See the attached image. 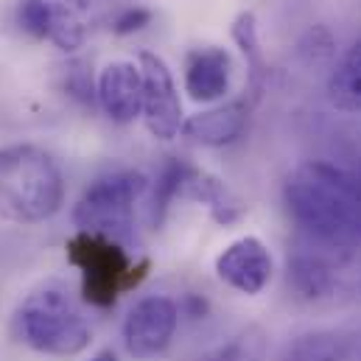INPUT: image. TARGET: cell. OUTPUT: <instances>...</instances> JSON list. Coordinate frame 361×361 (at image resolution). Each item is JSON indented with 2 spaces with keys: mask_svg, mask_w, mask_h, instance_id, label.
<instances>
[{
  "mask_svg": "<svg viewBox=\"0 0 361 361\" xmlns=\"http://www.w3.org/2000/svg\"><path fill=\"white\" fill-rule=\"evenodd\" d=\"M283 199L294 224L317 241L345 250L361 244V177L311 160L286 177Z\"/></svg>",
  "mask_w": 361,
  "mask_h": 361,
  "instance_id": "obj_1",
  "label": "cell"
},
{
  "mask_svg": "<svg viewBox=\"0 0 361 361\" xmlns=\"http://www.w3.org/2000/svg\"><path fill=\"white\" fill-rule=\"evenodd\" d=\"M65 204L59 163L34 143L0 149V219L11 224H42Z\"/></svg>",
  "mask_w": 361,
  "mask_h": 361,
  "instance_id": "obj_2",
  "label": "cell"
},
{
  "mask_svg": "<svg viewBox=\"0 0 361 361\" xmlns=\"http://www.w3.org/2000/svg\"><path fill=\"white\" fill-rule=\"evenodd\" d=\"M17 336L42 356L71 359L90 348L92 328L62 286H42L20 302Z\"/></svg>",
  "mask_w": 361,
  "mask_h": 361,
  "instance_id": "obj_3",
  "label": "cell"
},
{
  "mask_svg": "<svg viewBox=\"0 0 361 361\" xmlns=\"http://www.w3.org/2000/svg\"><path fill=\"white\" fill-rule=\"evenodd\" d=\"M68 261L82 274V297L95 308H112L121 294L140 286L152 267L149 261H135L129 247L79 230L68 238Z\"/></svg>",
  "mask_w": 361,
  "mask_h": 361,
  "instance_id": "obj_4",
  "label": "cell"
},
{
  "mask_svg": "<svg viewBox=\"0 0 361 361\" xmlns=\"http://www.w3.org/2000/svg\"><path fill=\"white\" fill-rule=\"evenodd\" d=\"M149 190L143 171H112L92 180L73 207V224L79 233L112 238L123 247L135 238V204Z\"/></svg>",
  "mask_w": 361,
  "mask_h": 361,
  "instance_id": "obj_5",
  "label": "cell"
},
{
  "mask_svg": "<svg viewBox=\"0 0 361 361\" xmlns=\"http://www.w3.org/2000/svg\"><path fill=\"white\" fill-rule=\"evenodd\" d=\"M140 79H143V106L140 115L146 121V129L157 140H174L182 132L185 115H182V98L174 85V76L163 56L154 51H140L137 56Z\"/></svg>",
  "mask_w": 361,
  "mask_h": 361,
  "instance_id": "obj_6",
  "label": "cell"
},
{
  "mask_svg": "<svg viewBox=\"0 0 361 361\" xmlns=\"http://www.w3.org/2000/svg\"><path fill=\"white\" fill-rule=\"evenodd\" d=\"M180 325V305L171 297H143L123 322V345L132 359H157L174 342Z\"/></svg>",
  "mask_w": 361,
  "mask_h": 361,
  "instance_id": "obj_7",
  "label": "cell"
},
{
  "mask_svg": "<svg viewBox=\"0 0 361 361\" xmlns=\"http://www.w3.org/2000/svg\"><path fill=\"white\" fill-rule=\"evenodd\" d=\"M271 271H274V261H271L269 247L255 235L235 238L216 258L219 280L247 297H255L269 286Z\"/></svg>",
  "mask_w": 361,
  "mask_h": 361,
  "instance_id": "obj_8",
  "label": "cell"
},
{
  "mask_svg": "<svg viewBox=\"0 0 361 361\" xmlns=\"http://www.w3.org/2000/svg\"><path fill=\"white\" fill-rule=\"evenodd\" d=\"M95 101L112 123H132L143 106V79L135 62H109L95 82Z\"/></svg>",
  "mask_w": 361,
  "mask_h": 361,
  "instance_id": "obj_9",
  "label": "cell"
},
{
  "mask_svg": "<svg viewBox=\"0 0 361 361\" xmlns=\"http://www.w3.org/2000/svg\"><path fill=\"white\" fill-rule=\"evenodd\" d=\"M250 112H252L250 98H233V101H224V104H216L210 109L190 115L182 123V135L199 146L221 149V146L235 143L247 132Z\"/></svg>",
  "mask_w": 361,
  "mask_h": 361,
  "instance_id": "obj_10",
  "label": "cell"
},
{
  "mask_svg": "<svg viewBox=\"0 0 361 361\" xmlns=\"http://www.w3.org/2000/svg\"><path fill=\"white\" fill-rule=\"evenodd\" d=\"M233 59L219 45L193 48L185 56V92L196 104H213L230 90Z\"/></svg>",
  "mask_w": 361,
  "mask_h": 361,
  "instance_id": "obj_11",
  "label": "cell"
},
{
  "mask_svg": "<svg viewBox=\"0 0 361 361\" xmlns=\"http://www.w3.org/2000/svg\"><path fill=\"white\" fill-rule=\"evenodd\" d=\"M180 196L182 199L196 202V204H204L207 213H210V219L219 221L221 227L235 224V221L247 213L244 202H241L224 182L219 180V177H213V174H207V171H202V169H193V166L185 169V177H182V185H180Z\"/></svg>",
  "mask_w": 361,
  "mask_h": 361,
  "instance_id": "obj_12",
  "label": "cell"
},
{
  "mask_svg": "<svg viewBox=\"0 0 361 361\" xmlns=\"http://www.w3.org/2000/svg\"><path fill=\"white\" fill-rule=\"evenodd\" d=\"M286 361H361V325L308 334L297 339Z\"/></svg>",
  "mask_w": 361,
  "mask_h": 361,
  "instance_id": "obj_13",
  "label": "cell"
},
{
  "mask_svg": "<svg viewBox=\"0 0 361 361\" xmlns=\"http://www.w3.org/2000/svg\"><path fill=\"white\" fill-rule=\"evenodd\" d=\"M230 37L235 42V48L244 54L247 59V79H250V101L255 104L264 92L267 85V76H269V68H267V59H264V48H261V37H258V17L255 11H238L233 25H230Z\"/></svg>",
  "mask_w": 361,
  "mask_h": 361,
  "instance_id": "obj_14",
  "label": "cell"
},
{
  "mask_svg": "<svg viewBox=\"0 0 361 361\" xmlns=\"http://www.w3.org/2000/svg\"><path fill=\"white\" fill-rule=\"evenodd\" d=\"M328 101L342 112H361V39L334 68L328 79Z\"/></svg>",
  "mask_w": 361,
  "mask_h": 361,
  "instance_id": "obj_15",
  "label": "cell"
},
{
  "mask_svg": "<svg viewBox=\"0 0 361 361\" xmlns=\"http://www.w3.org/2000/svg\"><path fill=\"white\" fill-rule=\"evenodd\" d=\"M267 348H269L267 331L258 325H250V328L238 331L235 336H230L227 342L207 350L204 356H199L196 361H264Z\"/></svg>",
  "mask_w": 361,
  "mask_h": 361,
  "instance_id": "obj_16",
  "label": "cell"
},
{
  "mask_svg": "<svg viewBox=\"0 0 361 361\" xmlns=\"http://www.w3.org/2000/svg\"><path fill=\"white\" fill-rule=\"evenodd\" d=\"M87 37V25H85V17L79 11L76 3H68V0H59L54 3V20H51V31H48V39L65 51V54H73L82 48Z\"/></svg>",
  "mask_w": 361,
  "mask_h": 361,
  "instance_id": "obj_17",
  "label": "cell"
},
{
  "mask_svg": "<svg viewBox=\"0 0 361 361\" xmlns=\"http://www.w3.org/2000/svg\"><path fill=\"white\" fill-rule=\"evenodd\" d=\"M288 280L294 283V288L302 297H325L334 286V271L331 267L317 258V255H297L288 264Z\"/></svg>",
  "mask_w": 361,
  "mask_h": 361,
  "instance_id": "obj_18",
  "label": "cell"
},
{
  "mask_svg": "<svg viewBox=\"0 0 361 361\" xmlns=\"http://www.w3.org/2000/svg\"><path fill=\"white\" fill-rule=\"evenodd\" d=\"M185 169H188L185 163L171 160V163H166V169L160 171L157 188H154V204H152V221H154V227L163 224V219H166L171 202L180 196V185H182V177H185Z\"/></svg>",
  "mask_w": 361,
  "mask_h": 361,
  "instance_id": "obj_19",
  "label": "cell"
},
{
  "mask_svg": "<svg viewBox=\"0 0 361 361\" xmlns=\"http://www.w3.org/2000/svg\"><path fill=\"white\" fill-rule=\"evenodd\" d=\"M54 20V0H20L17 6V25L34 37V39H48Z\"/></svg>",
  "mask_w": 361,
  "mask_h": 361,
  "instance_id": "obj_20",
  "label": "cell"
},
{
  "mask_svg": "<svg viewBox=\"0 0 361 361\" xmlns=\"http://www.w3.org/2000/svg\"><path fill=\"white\" fill-rule=\"evenodd\" d=\"M149 23H152V8H146V6H129V8H123L112 20V34L129 37L135 31H143Z\"/></svg>",
  "mask_w": 361,
  "mask_h": 361,
  "instance_id": "obj_21",
  "label": "cell"
},
{
  "mask_svg": "<svg viewBox=\"0 0 361 361\" xmlns=\"http://www.w3.org/2000/svg\"><path fill=\"white\" fill-rule=\"evenodd\" d=\"M65 90L71 92L73 98H79V101H92L95 98V90H92V79L85 73V65L82 62H76V65H71L68 68V73H65Z\"/></svg>",
  "mask_w": 361,
  "mask_h": 361,
  "instance_id": "obj_22",
  "label": "cell"
},
{
  "mask_svg": "<svg viewBox=\"0 0 361 361\" xmlns=\"http://www.w3.org/2000/svg\"><path fill=\"white\" fill-rule=\"evenodd\" d=\"M90 361H118V356H115L112 350H101V353H95Z\"/></svg>",
  "mask_w": 361,
  "mask_h": 361,
  "instance_id": "obj_23",
  "label": "cell"
},
{
  "mask_svg": "<svg viewBox=\"0 0 361 361\" xmlns=\"http://www.w3.org/2000/svg\"><path fill=\"white\" fill-rule=\"evenodd\" d=\"M359 288H361V283H359Z\"/></svg>",
  "mask_w": 361,
  "mask_h": 361,
  "instance_id": "obj_24",
  "label": "cell"
}]
</instances>
